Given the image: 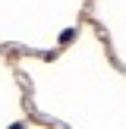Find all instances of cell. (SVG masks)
<instances>
[{"mask_svg":"<svg viewBox=\"0 0 126 129\" xmlns=\"http://www.w3.org/2000/svg\"><path fill=\"white\" fill-rule=\"evenodd\" d=\"M73 35H76V28H66V31L60 35V41H63V44H66V41H73Z\"/></svg>","mask_w":126,"mask_h":129,"instance_id":"cell-1","label":"cell"},{"mask_svg":"<svg viewBox=\"0 0 126 129\" xmlns=\"http://www.w3.org/2000/svg\"><path fill=\"white\" fill-rule=\"evenodd\" d=\"M13 129H22V126H13Z\"/></svg>","mask_w":126,"mask_h":129,"instance_id":"cell-2","label":"cell"}]
</instances>
